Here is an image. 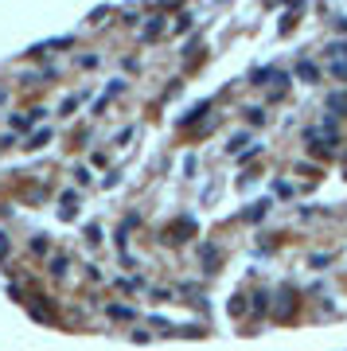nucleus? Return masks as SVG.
<instances>
[{"label": "nucleus", "mask_w": 347, "mask_h": 351, "mask_svg": "<svg viewBox=\"0 0 347 351\" xmlns=\"http://www.w3.org/2000/svg\"><path fill=\"white\" fill-rule=\"evenodd\" d=\"M328 71L335 78H347V43H332L328 47Z\"/></svg>", "instance_id": "obj_1"}, {"label": "nucleus", "mask_w": 347, "mask_h": 351, "mask_svg": "<svg viewBox=\"0 0 347 351\" xmlns=\"http://www.w3.org/2000/svg\"><path fill=\"white\" fill-rule=\"evenodd\" d=\"M328 110H332V113H347V94H328Z\"/></svg>", "instance_id": "obj_2"}, {"label": "nucleus", "mask_w": 347, "mask_h": 351, "mask_svg": "<svg viewBox=\"0 0 347 351\" xmlns=\"http://www.w3.org/2000/svg\"><path fill=\"white\" fill-rule=\"evenodd\" d=\"M297 75L304 78V82H316V78H320V71H316L312 63H300V66H297Z\"/></svg>", "instance_id": "obj_3"}]
</instances>
